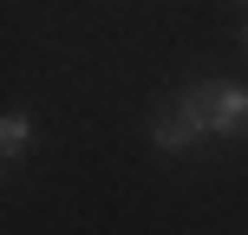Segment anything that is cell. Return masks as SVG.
<instances>
[{
  "instance_id": "1",
  "label": "cell",
  "mask_w": 248,
  "mask_h": 235,
  "mask_svg": "<svg viewBox=\"0 0 248 235\" xmlns=\"http://www.w3.org/2000/svg\"><path fill=\"white\" fill-rule=\"evenodd\" d=\"M189 98H196L202 118H209V137L248 144V85H235V78H196Z\"/></svg>"
},
{
  "instance_id": "2",
  "label": "cell",
  "mask_w": 248,
  "mask_h": 235,
  "mask_svg": "<svg viewBox=\"0 0 248 235\" xmlns=\"http://www.w3.org/2000/svg\"><path fill=\"white\" fill-rule=\"evenodd\" d=\"M202 137H209V118H202V105L189 98V92L150 118V144H157V150H170V157H176V150H196Z\"/></svg>"
},
{
  "instance_id": "3",
  "label": "cell",
  "mask_w": 248,
  "mask_h": 235,
  "mask_svg": "<svg viewBox=\"0 0 248 235\" xmlns=\"http://www.w3.org/2000/svg\"><path fill=\"white\" fill-rule=\"evenodd\" d=\"M26 144H33V111H26V105H13V111L0 118V157L20 163V157H26Z\"/></svg>"
}]
</instances>
